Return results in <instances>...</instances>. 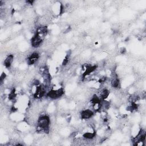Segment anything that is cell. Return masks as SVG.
Listing matches in <instances>:
<instances>
[{"label":"cell","mask_w":146,"mask_h":146,"mask_svg":"<svg viewBox=\"0 0 146 146\" xmlns=\"http://www.w3.org/2000/svg\"><path fill=\"white\" fill-rule=\"evenodd\" d=\"M94 115V112L90 109L82 110L80 113V116L82 119H89Z\"/></svg>","instance_id":"277c9868"},{"label":"cell","mask_w":146,"mask_h":146,"mask_svg":"<svg viewBox=\"0 0 146 146\" xmlns=\"http://www.w3.org/2000/svg\"><path fill=\"white\" fill-rule=\"evenodd\" d=\"M64 94V90L62 88H58L57 90L51 89L47 92L46 95L50 99H55L62 96Z\"/></svg>","instance_id":"7a4b0ae2"},{"label":"cell","mask_w":146,"mask_h":146,"mask_svg":"<svg viewBox=\"0 0 146 146\" xmlns=\"http://www.w3.org/2000/svg\"><path fill=\"white\" fill-rule=\"evenodd\" d=\"M39 58V55L38 52H34L32 53L27 58V63L29 64H33L35 63Z\"/></svg>","instance_id":"5b68a950"},{"label":"cell","mask_w":146,"mask_h":146,"mask_svg":"<svg viewBox=\"0 0 146 146\" xmlns=\"http://www.w3.org/2000/svg\"><path fill=\"white\" fill-rule=\"evenodd\" d=\"M14 59L13 55H9L4 60V66L6 68H10Z\"/></svg>","instance_id":"52a82bcc"},{"label":"cell","mask_w":146,"mask_h":146,"mask_svg":"<svg viewBox=\"0 0 146 146\" xmlns=\"http://www.w3.org/2000/svg\"><path fill=\"white\" fill-rule=\"evenodd\" d=\"M37 128L38 130L43 131L45 133H48L50 124V119L46 115H42L40 116L37 121Z\"/></svg>","instance_id":"6da1fadb"},{"label":"cell","mask_w":146,"mask_h":146,"mask_svg":"<svg viewBox=\"0 0 146 146\" xmlns=\"http://www.w3.org/2000/svg\"><path fill=\"white\" fill-rule=\"evenodd\" d=\"M109 94H110V91L107 88H104L100 90L99 92V96H98L102 100H104L108 97Z\"/></svg>","instance_id":"8992f818"},{"label":"cell","mask_w":146,"mask_h":146,"mask_svg":"<svg viewBox=\"0 0 146 146\" xmlns=\"http://www.w3.org/2000/svg\"><path fill=\"white\" fill-rule=\"evenodd\" d=\"M42 36H43V35L36 33L32 37L31 40V43L33 47L36 48L40 46V45L41 44L43 41V38Z\"/></svg>","instance_id":"3957f363"}]
</instances>
